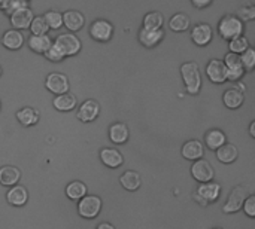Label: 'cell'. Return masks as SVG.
<instances>
[{
  "instance_id": "1",
  "label": "cell",
  "mask_w": 255,
  "mask_h": 229,
  "mask_svg": "<svg viewBox=\"0 0 255 229\" xmlns=\"http://www.w3.org/2000/svg\"><path fill=\"white\" fill-rule=\"evenodd\" d=\"M244 31H245L244 21H241L236 15L232 13L224 15L218 22V33L224 40L230 42L235 37L244 36Z\"/></svg>"
},
{
  "instance_id": "2",
  "label": "cell",
  "mask_w": 255,
  "mask_h": 229,
  "mask_svg": "<svg viewBox=\"0 0 255 229\" xmlns=\"http://www.w3.org/2000/svg\"><path fill=\"white\" fill-rule=\"evenodd\" d=\"M181 76L184 79L187 92L193 94V95L199 94V91L202 88V75H200V69H199L197 63H194V61L184 63L181 66Z\"/></svg>"
},
{
  "instance_id": "3",
  "label": "cell",
  "mask_w": 255,
  "mask_h": 229,
  "mask_svg": "<svg viewBox=\"0 0 255 229\" xmlns=\"http://www.w3.org/2000/svg\"><path fill=\"white\" fill-rule=\"evenodd\" d=\"M248 195H250V191H248L247 186L239 185V186L233 188L229 198H227V203L223 207V212L226 215H232V213H236V212L242 210V206H244L245 200L248 198Z\"/></svg>"
},
{
  "instance_id": "4",
  "label": "cell",
  "mask_w": 255,
  "mask_h": 229,
  "mask_svg": "<svg viewBox=\"0 0 255 229\" xmlns=\"http://www.w3.org/2000/svg\"><path fill=\"white\" fill-rule=\"evenodd\" d=\"M102 210V200L97 195H85L78 203V213L84 219H94Z\"/></svg>"
},
{
  "instance_id": "5",
  "label": "cell",
  "mask_w": 255,
  "mask_h": 229,
  "mask_svg": "<svg viewBox=\"0 0 255 229\" xmlns=\"http://www.w3.org/2000/svg\"><path fill=\"white\" fill-rule=\"evenodd\" d=\"M90 36L97 40V42H109L114 36V25L112 22H109L108 19H103V18H99L96 21L91 22L90 25Z\"/></svg>"
},
{
  "instance_id": "6",
  "label": "cell",
  "mask_w": 255,
  "mask_h": 229,
  "mask_svg": "<svg viewBox=\"0 0 255 229\" xmlns=\"http://www.w3.org/2000/svg\"><path fill=\"white\" fill-rule=\"evenodd\" d=\"M45 86H46L48 91H51V92L55 94V95L69 92V88H70L67 76L63 75V73H58V72L49 73V75L46 76Z\"/></svg>"
},
{
  "instance_id": "7",
  "label": "cell",
  "mask_w": 255,
  "mask_h": 229,
  "mask_svg": "<svg viewBox=\"0 0 255 229\" xmlns=\"http://www.w3.org/2000/svg\"><path fill=\"white\" fill-rule=\"evenodd\" d=\"M55 43L63 49L66 57L76 55L81 51V46H82L79 37L76 34H73V33H63V34H60L55 39Z\"/></svg>"
},
{
  "instance_id": "8",
  "label": "cell",
  "mask_w": 255,
  "mask_h": 229,
  "mask_svg": "<svg viewBox=\"0 0 255 229\" xmlns=\"http://www.w3.org/2000/svg\"><path fill=\"white\" fill-rule=\"evenodd\" d=\"M191 176L197 182L206 183V182H212L214 180L215 171H214V167L206 159L200 158V159L194 161V164L191 165Z\"/></svg>"
},
{
  "instance_id": "9",
  "label": "cell",
  "mask_w": 255,
  "mask_h": 229,
  "mask_svg": "<svg viewBox=\"0 0 255 229\" xmlns=\"http://www.w3.org/2000/svg\"><path fill=\"white\" fill-rule=\"evenodd\" d=\"M206 75L214 83H224L227 80V69L223 60L214 58L206 64Z\"/></svg>"
},
{
  "instance_id": "10",
  "label": "cell",
  "mask_w": 255,
  "mask_h": 229,
  "mask_svg": "<svg viewBox=\"0 0 255 229\" xmlns=\"http://www.w3.org/2000/svg\"><path fill=\"white\" fill-rule=\"evenodd\" d=\"M99 115H100V104L93 98L85 100L76 112V118L81 122H93L97 119Z\"/></svg>"
},
{
  "instance_id": "11",
  "label": "cell",
  "mask_w": 255,
  "mask_h": 229,
  "mask_svg": "<svg viewBox=\"0 0 255 229\" xmlns=\"http://www.w3.org/2000/svg\"><path fill=\"white\" fill-rule=\"evenodd\" d=\"M224 64H226V69H227V80H239L245 70L242 67V63H241V58L238 54H232L229 52L224 58Z\"/></svg>"
},
{
  "instance_id": "12",
  "label": "cell",
  "mask_w": 255,
  "mask_h": 229,
  "mask_svg": "<svg viewBox=\"0 0 255 229\" xmlns=\"http://www.w3.org/2000/svg\"><path fill=\"white\" fill-rule=\"evenodd\" d=\"M34 13L33 10L27 6V7H22V9H18L15 12H12L9 15L10 18V24L15 30H27L31 24V19H33Z\"/></svg>"
},
{
  "instance_id": "13",
  "label": "cell",
  "mask_w": 255,
  "mask_h": 229,
  "mask_svg": "<svg viewBox=\"0 0 255 229\" xmlns=\"http://www.w3.org/2000/svg\"><path fill=\"white\" fill-rule=\"evenodd\" d=\"M205 203H214L220 198L221 195V186L217 182H206V183H200V186L197 188L196 192Z\"/></svg>"
},
{
  "instance_id": "14",
  "label": "cell",
  "mask_w": 255,
  "mask_h": 229,
  "mask_svg": "<svg viewBox=\"0 0 255 229\" xmlns=\"http://www.w3.org/2000/svg\"><path fill=\"white\" fill-rule=\"evenodd\" d=\"M191 39L199 46H206L212 40V27L209 24H196L191 30Z\"/></svg>"
},
{
  "instance_id": "15",
  "label": "cell",
  "mask_w": 255,
  "mask_h": 229,
  "mask_svg": "<svg viewBox=\"0 0 255 229\" xmlns=\"http://www.w3.org/2000/svg\"><path fill=\"white\" fill-rule=\"evenodd\" d=\"M100 161L109 168H118L123 165L124 156L115 148H103V149H100Z\"/></svg>"
},
{
  "instance_id": "16",
  "label": "cell",
  "mask_w": 255,
  "mask_h": 229,
  "mask_svg": "<svg viewBox=\"0 0 255 229\" xmlns=\"http://www.w3.org/2000/svg\"><path fill=\"white\" fill-rule=\"evenodd\" d=\"M6 201L13 207H22L28 201V191L19 185L10 186V189L6 194Z\"/></svg>"
},
{
  "instance_id": "17",
  "label": "cell",
  "mask_w": 255,
  "mask_h": 229,
  "mask_svg": "<svg viewBox=\"0 0 255 229\" xmlns=\"http://www.w3.org/2000/svg\"><path fill=\"white\" fill-rule=\"evenodd\" d=\"M223 103L229 109H239L245 103V92L241 91L238 86H232V88L226 89V92L223 95Z\"/></svg>"
},
{
  "instance_id": "18",
  "label": "cell",
  "mask_w": 255,
  "mask_h": 229,
  "mask_svg": "<svg viewBox=\"0 0 255 229\" xmlns=\"http://www.w3.org/2000/svg\"><path fill=\"white\" fill-rule=\"evenodd\" d=\"M139 42L145 46V48H154L155 45H158L163 37H164V31L160 30H148V28H140L139 31Z\"/></svg>"
},
{
  "instance_id": "19",
  "label": "cell",
  "mask_w": 255,
  "mask_h": 229,
  "mask_svg": "<svg viewBox=\"0 0 255 229\" xmlns=\"http://www.w3.org/2000/svg\"><path fill=\"white\" fill-rule=\"evenodd\" d=\"M182 156L188 161H197L203 156L205 153V146L202 142L199 140H188L187 143H184L182 151H181Z\"/></svg>"
},
{
  "instance_id": "20",
  "label": "cell",
  "mask_w": 255,
  "mask_h": 229,
  "mask_svg": "<svg viewBox=\"0 0 255 229\" xmlns=\"http://www.w3.org/2000/svg\"><path fill=\"white\" fill-rule=\"evenodd\" d=\"M63 24L69 31H79L85 24V18L79 10H66L63 13Z\"/></svg>"
},
{
  "instance_id": "21",
  "label": "cell",
  "mask_w": 255,
  "mask_h": 229,
  "mask_svg": "<svg viewBox=\"0 0 255 229\" xmlns=\"http://www.w3.org/2000/svg\"><path fill=\"white\" fill-rule=\"evenodd\" d=\"M1 45L10 51H16L24 45V36L19 30L10 28L4 31V34L1 36Z\"/></svg>"
},
{
  "instance_id": "22",
  "label": "cell",
  "mask_w": 255,
  "mask_h": 229,
  "mask_svg": "<svg viewBox=\"0 0 255 229\" xmlns=\"http://www.w3.org/2000/svg\"><path fill=\"white\" fill-rule=\"evenodd\" d=\"M28 48L36 54H45L52 45V39L48 34H31L27 40Z\"/></svg>"
},
{
  "instance_id": "23",
  "label": "cell",
  "mask_w": 255,
  "mask_h": 229,
  "mask_svg": "<svg viewBox=\"0 0 255 229\" xmlns=\"http://www.w3.org/2000/svg\"><path fill=\"white\" fill-rule=\"evenodd\" d=\"M21 179L19 168L13 165H3L0 168V185L3 186H15Z\"/></svg>"
},
{
  "instance_id": "24",
  "label": "cell",
  "mask_w": 255,
  "mask_h": 229,
  "mask_svg": "<svg viewBox=\"0 0 255 229\" xmlns=\"http://www.w3.org/2000/svg\"><path fill=\"white\" fill-rule=\"evenodd\" d=\"M128 127L124 122H115L109 127V139L115 145H124L128 140Z\"/></svg>"
},
{
  "instance_id": "25",
  "label": "cell",
  "mask_w": 255,
  "mask_h": 229,
  "mask_svg": "<svg viewBox=\"0 0 255 229\" xmlns=\"http://www.w3.org/2000/svg\"><path fill=\"white\" fill-rule=\"evenodd\" d=\"M52 106L58 110V112H70L76 107V97L70 92H64V94H58L54 100H52Z\"/></svg>"
},
{
  "instance_id": "26",
  "label": "cell",
  "mask_w": 255,
  "mask_h": 229,
  "mask_svg": "<svg viewBox=\"0 0 255 229\" xmlns=\"http://www.w3.org/2000/svg\"><path fill=\"white\" fill-rule=\"evenodd\" d=\"M205 143H206L208 149L217 151V149H220L224 143H227V137H226V134H224L221 130L212 128V130H209V131L205 134Z\"/></svg>"
},
{
  "instance_id": "27",
  "label": "cell",
  "mask_w": 255,
  "mask_h": 229,
  "mask_svg": "<svg viewBox=\"0 0 255 229\" xmlns=\"http://www.w3.org/2000/svg\"><path fill=\"white\" fill-rule=\"evenodd\" d=\"M217 152V158L220 159V162L223 164H232L238 159L239 156V151L235 145L232 143H224L220 149L215 151Z\"/></svg>"
},
{
  "instance_id": "28",
  "label": "cell",
  "mask_w": 255,
  "mask_h": 229,
  "mask_svg": "<svg viewBox=\"0 0 255 229\" xmlns=\"http://www.w3.org/2000/svg\"><path fill=\"white\" fill-rule=\"evenodd\" d=\"M39 112L33 107H22L16 112V119L21 125L24 127H31L39 122Z\"/></svg>"
},
{
  "instance_id": "29",
  "label": "cell",
  "mask_w": 255,
  "mask_h": 229,
  "mask_svg": "<svg viewBox=\"0 0 255 229\" xmlns=\"http://www.w3.org/2000/svg\"><path fill=\"white\" fill-rule=\"evenodd\" d=\"M120 183L124 189L127 191H137L140 188V174L137 171H133V170H127L123 173V176L120 177Z\"/></svg>"
},
{
  "instance_id": "30",
  "label": "cell",
  "mask_w": 255,
  "mask_h": 229,
  "mask_svg": "<svg viewBox=\"0 0 255 229\" xmlns=\"http://www.w3.org/2000/svg\"><path fill=\"white\" fill-rule=\"evenodd\" d=\"M66 195L72 200V201H79L82 197L87 195V186L84 182L79 180H73L66 186Z\"/></svg>"
},
{
  "instance_id": "31",
  "label": "cell",
  "mask_w": 255,
  "mask_h": 229,
  "mask_svg": "<svg viewBox=\"0 0 255 229\" xmlns=\"http://www.w3.org/2000/svg\"><path fill=\"white\" fill-rule=\"evenodd\" d=\"M169 27L176 33L185 31L190 27V16L184 12H178L169 19Z\"/></svg>"
},
{
  "instance_id": "32",
  "label": "cell",
  "mask_w": 255,
  "mask_h": 229,
  "mask_svg": "<svg viewBox=\"0 0 255 229\" xmlns=\"http://www.w3.org/2000/svg\"><path fill=\"white\" fill-rule=\"evenodd\" d=\"M164 24V18L160 12H149L143 16V28L160 30Z\"/></svg>"
},
{
  "instance_id": "33",
  "label": "cell",
  "mask_w": 255,
  "mask_h": 229,
  "mask_svg": "<svg viewBox=\"0 0 255 229\" xmlns=\"http://www.w3.org/2000/svg\"><path fill=\"white\" fill-rule=\"evenodd\" d=\"M250 48V42L245 36H239V37H235L229 42V49L232 54H238L241 55L242 52H245L247 49Z\"/></svg>"
},
{
  "instance_id": "34",
  "label": "cell",
  "mask_w": 255,
  "mask_h": 229,
  "mask_svg": "<svg viewBox=\"0 0 255 229\" xmlns=\"http://www.w3.org/2000/svg\"><path fill=\"white\" fill-rule=\"evenodd\" d=\"M43 18H45V21H46L49 30H51V28H52V30H58V28H61V25H63V13L58 12V10H48V12L43 15Z\"/></svg>"
},
{
  "instance_id": "35",
  "label": "cell",
  "mask_w": 255,
  "mask_h": 229,
  "mask_svg": "<svg viewBox=\"0 0 255 229\" xmlns=\"http://www.w3.org/2000/svg\"><path fill=\"white\" fill-rule=\"evenodd\" d=\"M30 31L31 34H48L49 31V27L43 18V15H39V16H33L31 19V24H30Z\"/></svg>"
},
{
  "instance_id": "36",
  "label": "cell",
  "mask_w": 255,
  "mask_h": 229,
  "mask_svg": "<svg viewBox=\"0 0 255 229\" xmlns=\"http://www.w3.org/2000/svg\"><path fill=\"white\" fill-rule=\"evenodd\" d=\"M241 63L245 72H253L255 67V49L254 48H248L245 52L241 54Z\"/></svg>"
},
{
  "instance_id": "37",
  "label": "cell",
  "mask_w": 255,
  "mask_h": 229,
  "mask_svg": "<svg viewBox=\"0 0 255 229\" xmlns=\"http://www.w3.org/2000/svg\"><path fill=\"white\" fill-rule=\"evenodd\" d=\"M45 57H46V60H49V61H52V63H60L66 55H64V52H63V49L55 43V42H52V45L48 48V51L43 54Z\"/></svg>"
},
{
  "instance_id": "38",
  "label": "cell",
  "mask_w": 255,
  "mask_h": 229,
  "mask_svg": "<svg viewBox=\"0 0 255 229\" xmlns=\"http://www.w3.org/2000/svg\"><path fill=\"white\" fill-rule=\"evenodd\" d=\"M241 21H251L255 18V6L254 4H250V6H244L238 10V15H236Z\"/></svg>"
},
{
  "instance_id": "39",
  "label": "cell",
  "mask_w": 255,
  "mask_h": 229,
  "mask_svg": "<svg viewBox=\"0 0 255 229\" xmlns=\"http://www.w3.org/2000/svg\"><path fill=\"white\" fill-rule=\"evenodd\" d=\"M242 209L248 218H255V195H248Z\"/></svg>"
},
{
  "instance_id": "40",
  "label": "cell",
  "mask_w": 255,
  "mask_h": 229,
  "mask_svg": "<svg viewBox=\"0 0 255 229\" xmlns=\"http://www.w3.org/2000/svg\"><path fill=\"white\" fill-rule=\"evenodd\" d=\"M28 6V0H10L7 7L4 9V13L10 15L12 12L18 10V9H22V7H27Z\"/></svg>"
},
{
  "instance_id": "41",
  "label": "cell",
  "mask_w": 255,
  "mask_h": 229,
  "mask_svg": "<svg viewBox=\"0 0 255 229\" xmlns=\"http://www.w3.org/2000/svg\"><path fill=\"white\" fill-rule=\"evenodd\" d=\"M191 3L199 9H203V7H208L212 3V0H191Z\"/></svg>"
},
{
  "instance_id": "42",
  "label": "cell",
  "mask_w": 255,
  "mask_h": 229,
  "mask_svg": "<svg viewBox=\"0 0 255 229\" xmlns=\"http://www.w3.org/2000/svg\"><path fill=\"white\" fill-rule=\"evenodd\" d=\"M96 229H115V227L111 225V224H108V222H102V224L97 225V228Z\"/></svg>"
},
{
  "instance_id": "43",
  "label": "cell",
  "mask_w": 255,
  "mask_h": 229,
  "mask_svg": "<svg viewBox=\"0 0 255 229\" xmlns=\"http://www.w3.org/2000/svg\"><path fill=\"white\" fill-rule=\"evenodd\" d=\"M9 1H10V0H0V10H4V9L7 7Z\"/></svg>"
},
{
  "instance_id": "44",
  "label": "cell",
  "mask_w": 255,
  "mask_h": 229,
  "mask_svg": "<svg viewBox=\"0 0 255 229\" xmlns=\"http://www.w3.org/2000/svg\"><path fill=\"white\" fill-rule=\"evenodd\" d=\"M250 134H251V137L255 139V121H253L251 125H250Z\"/></svg>"
},
{
  "instance_id": "45",
  "label": "cell",
  "mask_w": 255,
  "mask_h": 229,
  "mask_svg": "<svg viewBox=\"0 0 255 229\" xmlns=\"http://www.w3.org/2000/svg\"><path fill=\"white\" fill-rule=\"evenodd\" d=\"M0 76H1V67H0Z\"/></svg>"
},
{
  "instance_id": "46",
  "label": "cell",
  "mask_w": 255,
  "mask_h": 229,
  "mask_svg": "<svg viewBox=\"0 0 255 229\" xmlns=\"http://www.w3.org/2000/svg\"><path fill=\"white\" fill-rule=\"evenodd\" d=\"M214 229H223V228H214Z\"/></svg>"
},
{
  "instance_id": "47",
  "label": "cell",
  "mask_w": 255,
  "mask_h": 229,
  "mask_svg": "<svg viewBox=\"0 0 255 229\" xmlns=\"http://www.w3.org/2000/svg\"><path fill=\"white\" fill-rule=\"evenodd\" d=\"M0 106H1V104H0Z\"/></svg>"
}]
</instances>
